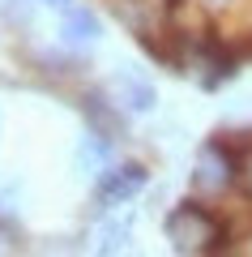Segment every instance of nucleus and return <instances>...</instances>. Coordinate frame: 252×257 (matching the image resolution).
Instances as JSON below:
<instances>
[{
    "label": "nucleus",
    "mask_w": 252,
    "mask_h": 257,
    "mask_svg": "<svg viewBox=\"0 0 252 257\" xmlns=\"http://www.w3.org/2000/svg\"><path fill=\"white\" fill-rule=\"evenodd\" d=\"M5 240H9V231L0 227V253H9V244H5Z\"/></svg>",
    "instance_id": "9d476101"
},
{
    "label": "nucleus",
    "mask_w": 252,
    "mask_h": 257,
    "mask_svg": "<svg viewBox=\"0 0 252 257\" xmlns=\"http://www.w3.org/2000/svg\"><path fill=\"white\" fill-rule=\"evenodd\" d=\"M167 236H171V244L184 248V253H209V248H218V240H222V227H218V219L205 206L184 202V206H175V210L167 214Z\"/></svg>",
    "instance_id": "f257e3e1"
},
{
    "label": "nucleus",
    "mask_w": 252,
    "mask_h": 257,
    "mask_svg": "<svg viewBox=\"0 0 252 257\" xmlns=\"http://www.w3.org/2000/svg\"><path fill=\"white\" fill-rule=\"evenodd\" d=\"M111 159V138H103V133H86L77 146V172L81 176H94L103 163Z\"/></svg>",
    "instance_id": "0eeeda50"
},
{
    "label": "nucleus",
    "mask_w": 252,
    "mask_h": 257,
    "mask_svg": "<svg viewBox=\"0 0 252 257\" xmlns=\"http://www.w3.org/2000/svg\"><path fill=\"white\" fill-rule=\"evenodd\" d=\"M60 35H64V43L81 47V43H94L103 30H99V18H94L86 5H69V9L60 13Z\"/></svg>",
    "instance_id": "39448f33"
},
{
    "label": "nucleus",
    "mask_w": 252,
    "mask_h": 257,
    "mask_svg": "<svg viewBox=\"0 0 252 257\" xmlns=\"http://www.w3.org/2000/svg\"><path fill=\"white\" fill-rule=\"evenodd\" d=\"M235 167H239V176H243V189H248V193H252V146H248V150H243V155H239V159H235Z\"/></svg>",
    "instance_id": "1a4fd4ad"
},
{
    "label": "nucleus",
    "mask_w": 252,
    "mask_h": 257,
    "mask_svg": "<svg viewBox=\"0 0 252 257\" xmlns=\"http://www.w3.org/2000/svg\"><path fill=\"white\" fill-rule=\"evenodd\" d=\"M141 189H145V167L141 163H116V167H107V172H99L94 197H99V206L111 210V206L133 202Z\"/></svg>",
    "instance_id": "f03ea898"
},
{
    "label": "nucleus",
    "mask_w": 252,
    "mask_h": 257,
    "mask_svg": "<svg viewBox=\"0 0 252 257\" xmlns=\"http://www.w3.org/2000/svg\"><path fill=\"white\" fill-rule=\"evenodd\" d=\"M231 167H235V159L226 155V146L222 142H209V146L201 150V159H197L192 184H197L201 193H222L226 184H231Z\"/></svg>",
    "instance_id": "7ed1b4c3"
},
{
    "label": "nucleus",
    "mask_w": 252,
    "mask_h": 257,
    "mask_svg": "<svg viewBox=\"0 0 252 257\" xmlns=\"http://www.w3.org/2000/svg\"><path fill=\"white\" fill-rule=\"evenodd\" d=\"M111 94H116V107H124V111H150L154 103H158L154 86L145 82L137 69H120V73H111Z\"/></svg>",
    "instance_id": "20e7f679"
},
{
    "label": "nucleus",
    "mask_w": 252,
    "mask_h": 257,
    "mask_svg": "<svg viewBox=\"0 0 252 257\" xmlns=\"http://www.w3.org/2000/svg\"><path fill=\"white\" fill-rule=\"evenodd\" d=\"M124 240H128V227H124V223H107V227L99 231V248H103V253H116Z\"/></svg>",
    "instance_id": "6e6552de"
},
{
    "label": "nucleus",
    "mask_w": 252,
    "mask_h": 257,
    "mask_svg": "<svg viewBox=\"0 0 252 257\" xmlns=\"http://www.w3.org/2000/svg\"><path fill=\"white\" fill-rule=\"evenodd\" d=\"M111 5H116V18L128 30H137V35H150L154 30V18H158V5L154 0H111Z\"/></svg>",
    "instance_id": "423d86ee"
}]
</instances>
